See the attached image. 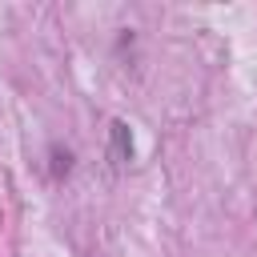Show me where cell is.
<instances>
[{"mask_svg": "<svg viewBox=\"0 0 257 257\" xmlns=\"http://www.w3.org/2000/svg\"><path fill=\"white\" fill-rule=\"evenodd\" d=\"M108 157H112V165L133 161V133H128L124 120H112L108 124Z\"/></svg>", "mask_w": 257, "mask_h": 257, "instance_id": "cell-1", "label": "cell"}]
</instances>
